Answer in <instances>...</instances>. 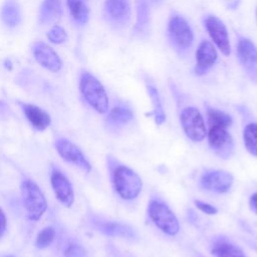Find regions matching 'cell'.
Segmentation results:
<instances>
[{"instance_id":"cell-24","label":"cell","mask_w":257,"mask_h":257,"mask_svg":"<svg viewBox=\"0 0 257 257\" xmlns=\"http://www.w3.org/2000/svg\"><path fill=\"white\" fill-rule=\"evenodd\" d=\"M147 89H148V93H149L152 103H153V113L155 116V121L157 124H162L166 119V115L164 112V108L162 105L159 91L155 86H153L151 84L147 85Z\"/></svg>"},{"instance_id":"cell-4","label":"cell","mask_w":257,"mask_h":257,"mask_svg":"<svg viewBox=\"0 0 257 257\" xmlns=\"http://www.w3.org/2000/svg\"><path fill=\"white\" fill-rule=\"evenodd\" d=\"M148 212L154 224L164 233L174 236L180 230L179 221L173 211L163 202L152 200L149 203Z\"/></svg>"},{"instance_id":"cell-18","label":"cell","mask_w":257,"mask_h":257,"mask_svg":"<svg viewBox=\"0 0 257 257\" xmlns=\"http://www.w3.org/2000/svg\"><path fill=\"white\" fill-rule=\"evenodd\" d=\"M211 252L215 257H247L239 246L224 236L213 240Z\"/></svg>"},{"instance_id":"cell-10","label":"cell","mask_w":257,"mask_h":257,"mask_svg":"<svg viewBox=\"0 0 257 257\" xmlns=\"http://www.w3.org/2000/svg\"><path fill=\"white\" fill-rule=\"evenodd\" d=\"M50 184L57 200L65 207L70 208L74 202V192L67 177L59 170H53L50 175Z\"/></svg>"},{"instance_id":"cell-3","label":"cell","mask_w":257,"mask_h":257,"mask_svg":"<svg viewBox=\"0 0 257 257\" xmlns=\"http://www.w3.org/2000/svg\"><path fill=\"white\" fill-rule=\"evenodd\" d=\"M21 196L28 219L39 220L47 210V202L40 188L33 181L25 179L21 183Z\"/></svg>"},{"instance_id":"cell-27","label":"cell","mask_w":257,"mask_h":257,"mask_svg":"<svg viewBox=\"0 0 257 257\" xmlns=\"http://www.w3.org/2000/svg\"><path fill=\"white\" fill-rule=\"evenodd\" d=\"M54 237H55V230L50 226L45 227L37 234L35 245L37 248H40V249L46 248L52 243V241L54 240Z\"/></svg>"},{"instance_id":"cell-25","label":"cell","mask_w":257,"mask_h":257,"mask_svg":"<svg viewBox=\"0 0 257 257\" xmlns=\"http://www.w3.org/2000/svg\"><path fill=\"white\" fill-rule=\"evenodd\" d=\"M243 141L247 151L257 157V123H248L244 127Z\"/></svg>"},{"instance_id":"cell-7","label":"cell","mask_w":257,"mask_h":257,"mask_svg":"<svg viewBox=\"0 0 257 257\" xmlns=\"http://www.w3.org/2000/svg\"><path fill=\"white\" fill-rule=\"evenodd\" d=\"M55 148L59 156L67 163L73 164L85 173L91 171V165L86 160L80 149L67 139H57Z\"/></svg>"},{"instance_id":"cell-19","label":"cell","mask_w":257,"mask_h":257,"mask_svg":"<svg viewBox=\"0 0 257 257\" xmlns=\"http://www.w3.org/2000/svg\"><path fill=\"white\" fill-rule=\"evenodd\" d=\"M134 118V113L125 105H116L110 109L105 118V123L109 130H118L121 126L131 122Z\"/></svg>"},{"instance_id":"cell-29","label":"cell","mask_w":257,"mask_h":257,"mask_svg":"<svg viewBox=\"0 0 257 257\" xmlns=\"http://www.w3.org/2000/svg\"><path fill=\"white\" fill-rule=\"evenodd\" d=\"M65 257H85L86 252L82 246L77 243H69L64 249Z\"/></svg>"},{"instance_id":"cell-1","label":"cell","mask_w":257,"mask_h":257,"mask_svg":"<svg viewBox=\"0 0 257 257\" xmlns=\"http://www.w3.org/2000/svg\"><path fill=\"white\" fill-rule=\"evenodd\" d=\"M111 179L116 193L124 200L136 199L142 191L140 176L126 166H114L111 169Z\"/></svg>"},{"instance_id":"cell-12","label":"cell","mask_w":257,"mask_h":257,"mask_svg":"<svg viewBox=\"0 0 257 257\" xmlns=\"http://www.w3.org/2000/svg\"><path fill=\"white\" fill-rule=\"evenodd\" d=\"M32 53L36 61L46 69L57 72L62 67V62L58 54L46 43L36 41L32 45Z\"/></svg>"},{"instance_id":"cell-16","label":"cell","mask_w":257,"mask_h":257,"mask_svg":"<svg viewBox=\"0 0 257 257\" xmlns=\"http://www.w3.org/2000/svg\"><path fill=\"white\" fill-rule=\"evenodd\" d=\"M19 104L26 118L35 130L42 132L50 125L51 123L50 115L44 109L31 103L19 102Z\"/></svg>"},{"instance_id":"cell-32","label":"cell","mask_w":257,"mask_h":257,"mask_svg":"<svg viewBox=\"0 0 257 257\" xmlns=\"http://www.w3.org/2000/svg\"><path fill=\"white\" fill-rule=\"evenodd\" d=\"M249 205H250L251 210H252L255 214H257V193H254V194L250 197Z\"/></svg>"},{"instance_id":"cell-23","label":"cell","mask_w":257,"mask_h":257,"mask_svg":"<svg viewBox=\"0 0 257 257\" xmlns=\"http://www.w3.org/2000/svg\"><path fill=\"white\" fill-rule=\"evenodd\" d=\"M207 120L210 127H222V128L229 127L233 122L231 115L227 114L222 110L215 109V108H209L207 110Z\"/></svg>"},{"instance_id":"cell-20","label":"cell","mask_w":257,"mask_h":257,"mask_svg":"<svg viewBox=\"0 0 257 257\" xmlns=\"http://www.w3.org/2000/svg\"><path fill=\"white\" fill-rule=\"evenodd\" d=\"M61 13V0H43L39 9V23H54L60 18Z\"/></svg>"},{"instance_id":"cell-34","label":"cell","mask_w":257,"mask_h":257,"mask_svg":"<svg viewBox=\"0 0 257 257\" xmlns=\"http://www.w3.org/2000/svg\"><path fill=\"white\" fill-rule=\"evenodd\" d=\"M151 1H155V2H157V1H161V0H151Z\"/></svg>"},{"instance_id":"cell-21","label":"cell","mask_w":257,"mask_h":257,"mask_svg":"<svg viewBox=\"0 0 257 257\" xmlns=\"http://www.w3.org/2000/svg\"><path fill=\"white\" fill-rule=\"evenodd\" d=\"M2 21L8 27H15L21 21L20 8L14 0H6L1 8Z\"/></svg>"},{"instance_id":"cell-13","label":"cell","mask_w":257,"mask_h":257,"mask_svg":"<svg viewBox=\"0 0 257 257\" xmlns=\"http://www.w3.org/2000/svg\"><path fill=\"white\" fill-rule=\"evenodd\" d=\"M237 55L246 69L247 73L252 77L257 76V47L247 38H240L237 44Z\"/></svg>"},{"instance_id":"cell-8","label":"cell","mask_w":257,"mask_h":257,"mask_svg":"<svg viewBox=\"0 0 257 257\" xmlns=\"http://www.w3.org/2000/svg\"><path fill=\"white\" fill-rule=\"evenodd\" d=\"M204 25L211 39L220 51L224 55H229L231 52V45L224 22L214 15H208L204 20Z\"/></svg>"},{"instance_id":"cell-14","label":"cell","mask_w":257,"mask_h":257,"mask_svg":"<svg viewBox=\"0 0 257 257\" xmlns=\"http://www.w3.org/2000/svg\"><path fill=\"white\" fill-rule=\"evenodd\" d=\"M95 230L100 233L113 236V237H122L128 240H135L137 238V233L133 227L127 224L114 221H105V220H94L92 222Z\"/></svg>"},{"instance_id":"cell-28","label":"cell","mask_w":257,"mask_h":257,"mask_svg":"<svg viewBox=\"0 0 257 257\" xmlns=\"http://www.w3.org/2000/svg\"><path fill=\"white\" fill-rule=\"evenodd\" d=\"M47 38L49 41H51L52 43H55V44H61V43H64L68 36H67V33L66 31L59 25H54L46 34Z\"/></svg>"},{"instance_id":"cell-30","label":"cell","mask_w":257,"mask_h":257,"mask_svg":"<svg viewBox=\"0 0 257 257\" xmlns=\"http://www.w3.org/2000/svg\"><path fill=\"white\" fill-rule=\"evenodd\" d=\"M195 205L197 206V208L202 211L203 213L205 214H208V215H215L218 210L216 207L208 204V203H205V202H202V201H199V200H196L195 201Z\"/></svg>"},{"instance_id":"cell-6","label":"cell","mask_w":257,"mask_h":257,"mask_svg":"<svg viewBox=\"0 0 257 257\" xmlns=\"http://www.w3.org/2000/svg\"><path fill=\"white\" fill-rule=\"evenodd\" d=\"M168 34L173 45L181 50H186L191 47L194 35L193 31L182 16L174 15L171 17L168 25Z\"/></svg>"},{"instance_id":"cell-17","label":"cell","mask_w":257,"mask_h":257,"mask_svg":"<svg viewBox=\"0 0 257 257\" xmlns=\"http://www.w3.org/2000/svg\"><path fill=\"white\" fill-rule=\"evenodd\" d=\"M103 10L105 17L116 24L124 23L131 12L128 0H105Z\"/></svg>"},{"instance_id":"cell-33","label":"cell","mask_w":257,"mask_h":257,"mask_svg":"<svg viewBox=\"0 0 257 257\" xmlns=\"http://www.w3.org/2000/svg\"><path fill=\"white\" fill-rule=\"evenodd\" d=\"M226 2H227V6H228L229 8L235 9V8H237V6H238L240 0H226Z\"/></svg>"},{"instance_id":"cell-26","label":"cell","mask_w":257,"mask_h":257,"mask_svg":"<svg viewBox=\"0 0 257 257\" xmlns=\"http://www.w3.org/2000/svg\"><path fill=\"white\" fill-rule=\"evenodd\" d=\"M149 22V8L146 0H140L137 9V23L136 29L138 32L144 30V28L148 25Z\"/></svg>"},{"instance_id":"cell-22","label":"cell","mask_w":257,"mask_h":257,"mask_svg":"<svg viewBox=\"0 0 257 257\" xmlns=\"http://www.w3.org/2000/svg\"><path fill=\"white\" fill-rule=\"evenodd\" d=\"M66 4L74 22L84 25L89 17V8L85 0H66Z\"/></svg>"},{"instance_id":"cell-31","label":"cell","mask_w":257,"mask_h":257,"mask_svg":"<svg viewBox=\"0 0 257 257\" xmlns=\"http://www.w3.org/2000/svg\"><path fill=\"white\" fill-rule=\"evenodd\" d=\"M6 226H7L6 216L3 212V210L0 208V238L4 235V233L6 231Z\"/></svg>"},{"instance_id":"cell-9","label":"cell","mask_w":257,"mask_h":257,"mask_svg":"<svg viewBox=\"0 0 257 257\" xmlns=\"http://www.w3.org/2000/svg\"><path fill=\"white\" fill-rule=\"evenodd\" d=\"M209 145L213 152L222 159H229L234 152V142L226 128L210 127Z\"/></svg>"},{"instance_id":"cell-11","label":"cell","mask_w":257,"mask_h":257,"mask_svg":"<svg viewBox=\"0 0 257 257\" xmlns=\"http://www.w3.org/2000/svg\"><path fill=\"white\" fill-rule=\"evenodd\" d=\"M233 184V176L224 171H208L200 179L202 188L215 193H227Z\"/></svg>"},{"instance_id":"cell-35","label":"cell","mask_w":257,"mask_h":257,"mask_svg":"<svg viewBox=\"0 0 257 257\" xmlns=\"http://www.w3.org/2000/svg\"><path fill=\"white\" fill-rule=\"evenodd\" d=\"M256 18H257V9H256Z\"/></svg>"},{"instance_id":"cell-2","label":"cell","mask_w":257,"mask_h":257,"mask_svg":"<svg viewBox=\"0 0 257 257\" xmlns=\"http://www.w3.org/2000/svg\"><path fill=\"white\" fill-rule=\"evenodd\" d=\"M79 89L86 102L97 112L105 113L108 110V97L101 82L91 73L82 72L79 80Z\"/></svg>"},{"instance_id":"cell-15","label":"cell","mask_w":257,"mask_h":257,"mask_svg":"<svg viewBox=\"0 0 257 257\" xmlns=\"http://www.w3.org/2000/svg\"><path fill=\"white\" fill-rule=\"evenodd\" d=\"M217 59V51L210 41H202L196 51L195 73L204 75L214 65Z\"/></svg>"},{"instance_id":"cell-5","label":"cell","mask_w":257,"mask_h":257,"mask_svg":"<svg viewBox=\"0 0 257 257\" xmlns=\"http://www.w3.org/2000/svg\"><path fill=\"white\" fill-rule=\"evenodd\" d=\"M180 121L186 136L193 142H201L207 135L204 118L198 108L186 107L180 114Z\"/></svg>"}]
</instances>
